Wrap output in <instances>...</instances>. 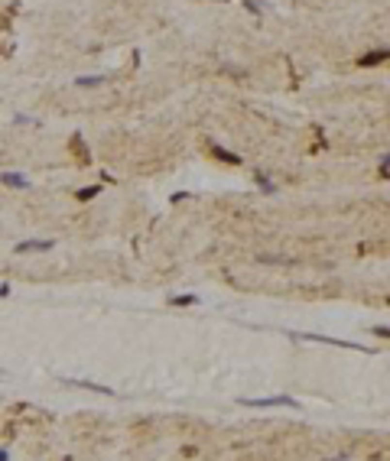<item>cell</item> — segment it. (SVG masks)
Here are the masks:
<instances>
[{
	"label": "cell",
	"mask_w": 390,
	"mask_h": 461,
	"mask_svg": "<svg viewBox=\"0 0 390 461\" xmlns=\"http://www.w3.org/2000/svg\"><path fill=\"white\" fill-rule=\"evenodd\" d=\"M211 153H215V156H218V159H221V162H228V166H241V162H244V159H241V156H238V153L225 150V146H211Z\"/></svg>",
	"instance_id": "5b68a950"
},
{
	"label": "cell",
	"mask_w": 390,
	"mask_h": 461,
	"mask_svg": "<svg viewBox=\"0 0 390 461\" xmlns=\"http://www.w3.org/2000/svg\"><path fill=\"white\" fill-rule=\"evenodd\" d=\"M185 198H192V192H176L173 195V202H185Z\"/></svg>",
	"instance_id": "8fae6325"
},
{
	"label": "cell",
	"mask_w": 390,
	"mask_h": 461,
	"mask_svg": "<svg viewBox=\"0 0 390 461\" xmlns=\"http://www.w3.org/2000/svg\"><path fill=\"white\" fill-rule=\"evenodd\" d=\"M98 192H101L98 185H85V189H78V192H75V198H78V202H91V198H98Z\"/></svg>",
	"instance_id": "52a82bcc"
},
{
	"label": "cell",
	"mask_w": 390,
	"mask_h": 461,
	"mask_svg": "<svg viewBox=\"0 0 390 461\" xmlns=\"http://www.w3.org/2000/svg\"><path fill=\"white\" fill-rule=\"evenodd\" d=\"M0 182L10 185V189H30V179L20 175V172H3V175H0Z\"/></svg>",
	"instance_id": "277c9868"
},
{
	"label": "cell",
	"mask_w": 390,
	"mask_h": 461,
	"mask_svg": "<svg viewBox=\"0 0 390 461\" xmlns=\"http://www.w3.org/2000/svg\"><path fill=\"white\" fill-rule=\"evenodd\" d=\"M0 461H10V455H7V451L0 448Z\"/></svg>",
	"instance_id": "7c38bea8"
},
{
	"label": "cell",
	"mask_w": 390,
	"mask_h": 461,
	"mask_svg": "<svg viewBox=\"0 0 390 461\" xmlns=\"http://www.w3.org/2000/svg\"><path fill=\"white\" fill-rule=\"evenodd\" d=\"M387 59H390L387 49H377V52H364L361 59H358V65H361V68H371V65H384Z\"/></svg>",
	"instance_id": "3957f363"
},
{
	"label": "cell",
	"mask_w": 390,
	"mask_h": 461,
	"mask_svg": "<svg viewBox=\"0 0 390 461\" xmlns=\"http://www.w3.org/2000/svg\"><path fill=\"white\" fill-rule=\"evenodd\" d=\"M244 7H247L254 16H260V13H263V3H260V0H244Z\"/></svg>",
	"instance_id": "9c48e42d"
},
{
	"label": "cell",
	"mask_w": 390,
	"mask_h": 461,
	"mask_svg": "<svg viewBox=\"0 0 390 461\" xmlns=\"http://www.w3.org/2000/svg\"><path fill=\"white\" fill-rule=\"evenodd\" d=\"M52 247L55 240H23V244H16V254H46Z\"/></svg>",
	"instance_id": "7a4b0ae2"
},
{
	"label": "cell",
	"mask_w": 390,
	"mask_h": 461,
	"mask_svg": "<svg viewBox=\"0 0 390 461\" xmlns=\"http://www.w3.org/2000/svg\"><path fill=\"white\" fill-rule=\"evenodd\" d=\"M238 403H241V406H250V409H270V406L299 409V399H292V397H267V399H247V397H241Z\"/></svg>",
	"instance_id": "6da1fadb"
},
{
	"label": "cell",
	"mask_w": 390,
	"mask_h": 461,
	"mask_svg": "<svg viewBox=\"0 0 390 461\" xmlns=\"http://www.w3.org/2000/svg\"><path fill=\"white\" fill-rule=\"evenodd\" d=\"M75 85L78 88H95V85H101V78H78Z\"/></svg>",
	"instance_id": "30bf717a"
},
{
	"label": "cell",
	"mask_w": 390,
	"mask_h": 461,
	"mask_svg": "<svg viewBox=\"0 0 390 461\" xmlns=\"http://www.w3.org/2000/svg\"><path fill=\"white\" fill-rule=\"evenodd\" d=\"M169 305H176V309H182V305H198V296H176V299H169Z\"/></svg>",
	"instance_id": "ba28073f"
},
{
	"label": "cell",
	"mask_w": 390,
	"mask_h": 461,
	"mask_svg": "<svg viewBox=\"0 0 390 461\" xmlns=\"http://www.w3.org/2000/svg\"><path fill=\"white\" fill-rule=\"evenodd\" d=\"M68 386H81V390H95V393H104V397H114L111 386H101V383H81V380H65Z\"/></svg>",
	"instance_id": "8992f818"
}]
</instances>
